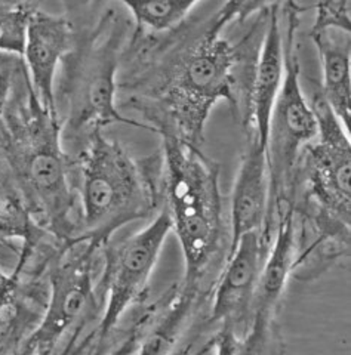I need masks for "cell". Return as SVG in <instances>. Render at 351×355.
Segmentation results:
<instances>
[{
  "instance_id": "obj_1",
  "label": "cell",
  "mask_w": 351,
  "mask_h": 355,
  "mask_svg": "<svg viewBox=\"0 0 351 355\" xmlns=\"http://www.w3.org/2000/svg\"><path fill=\"white\" fill-rule=\"evenodd\" d=\"M0 182L19 197L35 224L61 244L80 231V203L62 151L61 121L49 114L27 85L26 99L10 98L3 116Z\"/></svg>"
},
{
  "instance_id": "obj_2",
  "label": "cell",
  "mask_w": 351,
  "mask_h": 355,
  "mask_svg": "<svg viewBox=\"0 0 351 355\" xmlns=\"http://www.w3.org/2000/svg\"><path fill=\"white\" fill-rule=\"evenodd\" d=\"M267 3L230 2L206 26L202 36L175 65L171 79L163 83L157 104L134 101V108L151 121V130L166 128L191 146L200 147L206 120L214 105L225 99L239 108L236 46L223 37L224 27L234 19H243Z\"/></svg>"
},
{
  "instance_id": "obj_3",
  "label": "cell",
  "mask_w": 351,
  "mask_h": 355,
  "mask_svg": "<svg viewBox=\"0 0 351 355\" xmlns=\"http://www.w3.org/2000/svg\"><path fill=\"white\" fill-rule=\"evenodd\" d=\"M163 142L162 191L184 257L182 286L202 292L224 248L219 166L200 147L166 128L156 130Z\"/></svg>"
},
{
  "instance_id": "obj_4",
  "label": "cell",
  "mask_w": 351,
  "mask_h": 355,
  "mask_svg": "<svg viewBox=\"0 0 351 355\" xmlns=\"http://www.w3.org/2000/svg\"><path fill=\"white\" fill-rule=\"evenodd\" d=\"M80 231L76 240L105 246L129 222L153 215L162 188L117 141L95 129L79 155Z\"/></svg>"
},
{
  "instance_id": "obj_5",
  "label": "cell",
  "mask_w": 351,
  "mask_h": 355,
  "mask_svg": "<svg viewBox=\"0 0 351 355\" xmlns=\"http://www.w3.org/2000/svg\"><path fill=\"white\" fill-rule=\"evenodd\" d=\"M129 35V22L108 8L95 27L76 35L73 51L61 62L60 94L65 104L62 138H85L114 123L150 129L120 114L116 105L117 70Z\"/></svg>"
},
{
  "instance_id": "obj_6",
  "label": "cell",
  "mask_w": 351,
  "mask_h": 355,
  "mask_svg": "<svg viewBox=\"0 0 351 355\" xmlns=\"http://www.w3.org/2000/svg\"><path fill=\"white\" fill-rule=\"evenodd\" d=\"M288 28L284 31V74L268 125L267 163L271 188V222L282 209L292 206L297 171L302 151L317 138V120L301 87L297 51L300 6L283 5Z\"/></svg>"
},
{
  "instance_id": "obj_7",
  "label": "cell",
  "mask_w": 351,
  "mask_h": 355,
  "mask_svg": "<svg viewBox=\"0 0 351 355\" xmlns=\"http://www.w3.org/2000/svg\"><path fill=\"white\" fill-rule=\"evenodd\" d=\"M317 120V138L300 159L297 182H304L298 215L350 228L351 218V150L348 130L336 119L319 89L310 104ZM297 185V184H295Z\"/></svg>"
},
{
  "instance_id": "obj_8",
  "label": "cell",
  "mask_w": 351,
  "mask_h": 355,
  "mask_svg": "<svg viewBox=\"0 0 351 355\" xmlns=\"http://www.w3.org/2000/svg\"><path fill=\"white\" fill-rule=\"evenodd\" d=\"M101 249L89 240L64 244L48 274L46 306L18 355H55L65 336L79 333L94 317V265Z\"/></svg>"
},
{
  "instance_id": "obj_9",
  "label": "cell",
  "mask_w": 351,
  "mask_h": 355,
  "mask_svg": "<svg viewBox=\"0 0 351 355\" xmlns=\"http://www.w3.org/2000/svg\"><path fill=\"white\" fill-rule=\"evenodd\" d=\"M172 222L162 210L150 224L116 246H103L104 272L100 286L104 288V311L96 329V345L110 338L126 311L146 295L153 270L169 232Z\"/></svg>"
},
{
  "instance_id": "obj_10",
  "label": "cell",
  "mask_w": 351,
  "mask_h": 355,
  "mask_svg": "<svg viewBox=\"0 0 351 355\" xmlns=\"http://www.w3.org/2000/svg\"><path fill=\"white\" fill-rule=\"evenodd\" d=\"M270 243L262 232H248L230 248L223 271L214 284L207 324L218 329L232 327L246 336Z\"/></svg>"
},
{
  "instance_id": "obj_11",
  "label": "cell",
  "mask_w": 351,
  "mask_h": 355,
  "mask_svg": "<svg viewBox=\"0 0 351 355\" xmlns=\"http://www.w3.org/2000/svg\"><path fill=\"white\" fill-rule=\"evenodd\" d=\"M297 240V215L295 207L288 206L276 215L274 231L267 257L262 265L246 343L252 355H259L270 335L274 317L286 288L295 261Z\"/></svg>"
},
{
  "instance_id": "obj_12",
  "label": "cell",
  "mask_w": 351,
  "mask_h": 355,
  "mask_svg": "<svg viewBox=\"0 0 351 355\" xmlns=\"http://www.w3.org/2000/svg\"><path fill=\"white\" fill-rule=\"evenodd\" d=\"M76 43L74 27L62 15L48 14L39 8L33 12L23 52L24 70L33 94L49 114L58 117L55 79L64 58Z\"/></svg>"
},
{
  "instance_id": "obj_13",
  "label": "cell",
  "mask_w": 351,
  "mask_h": 355,
  "mask_svg": "<svg viewBox=\"0 0 351 355\" xmlns=\"http://www.w3.org/2000/svg\"><path fill=\"white\" fill-rule=\"evenodd\" d=\"M273 230L267 147L250 133L232 194L230 248L248 232H262L271 241Z\"/></svg>"
},
{
  "instance_id": "obj_14",
  "label": "cell",
  "mask_w": 351,
  "mask_h": 355,
  "mask_svg": "<svg viewBox=\"0 0 351 355\" xmlns=\"http://www.w3.org/2000/svg\"><path fill=\"white\" fill-rule=\"evenodd\" d=\"M280 3H270L267 26L262 39L258 62L252 76L245 123L250 133L267 147L270 117L284 74V39L280 24Z\"/></svg>"
},
{
  "instance_id": "obj_15",
  "label": "cell",
  "mask_w": 351,
  "mask_h": 355,
  "mask_svg": "<svg viewBox=\"0 0 351 355\" xmlns=\"http://www.w3.org/2000/svg\"><path fill=\"white\" fill-rule=\"evenodd\" d=\"M202 292L180 286L162 305H155L142 333L135 355H172L190 326Z\"/></svg>"
},
{
  "instance_id": "obj_16",
  "label": "cell",
  "mask_w": 351,
  "mask_h": 355,
  "mask_svg": "<svg viewBox=\"0 0 351 355\" xmlns=\"http://www.w3.org/2000/svg\"><path fill=\"white\" fill-rule=\"evenodd\" d=\"M314 46L319 51L323 82L319 89L326 104L336 119L350 130L351 119V42L350 33L338 30L310 31Z\"/></svg>"
},
{
  "instance_id": "obj_17",
  "label": "cell",
  "mask_w": 351,
  "mask_h": 355,
  "mask_svg": "<svg viewBox=\"0 0 351 355\" xmlns=\"http://www.w3.org/2000/svg\"><path fill=\"white\" fill-rule=\"evenodd\" d=\"M196 0H153V2H120L132 18L138 33L160 35L181 26L196 6Z\"/></svg>"
},
{
  "instance_id": "obj_18",
  "label": "cell",
  "mask_w": 351,
  "mask_h": 355,
  "mask_svg": "<svg viewBox=\"0 0 351 355\" xmlns=\"http://www.w3.org/2000/svg\"><path fill=\"white\" fill-rule=\"evenodd\" d=\"M37 8L31 2H0V53L23 57L28 21Z\"/></svg>"
},
{
  "instance_id": "obj_19",
  "label": "cell",
  "mask_w": 351,
  "mask_h": 355,
  "mask_svg": "<svg viewBox=\"0 0 351 355\" xmlns=\"http://www.w3.org/2000/svg\"><path fill=\"white\" fill-rule=\"evenodd\" d=\"M316 19L311 31L338 30L350 33L351 28V2H320L316 6Z\"/></svg>"
},
{
  "instance_id": "obj_20",
  "label": "cell",
  "mask_w": 351,
  "mask_h": 355,
  "mask_svg": "<svg viewBox=\"0 0 351 355\" xmlns=\"http://www.w3.org/2000/svg\"><path fill=\"white\" fill-rule=\"evenodd\" d=\"M21 73H23L21 58L0 53V121H2L10 98L14 95L17 77Z\"/></svg>"
},
{
  "instance_id": "obj_21",
  "label": "cell",
  "mask_w": 351,
  "mask_h": 355,
  "mask_svg": "<svg viewBox=\"0 0 351 355\" xmlns=\"http://www.w3.org/2000/svg\"><path fill=\"white\" fill-rule=\"evenodd\" d=\"M215 355H252L245 336L232 327H219L211 338Z\"/></svg>"
},
{
  "instance_id": "obj_22",
  "label": "cell",
  "mask_w": 351,
  "mask_h": 355,
  "mask_svg": "<svg viewBox=\"0 0 351 355\" xmlns=\"http://www.w3.org/2000/svg\"><path fill=\"white\" fill-rule=\"evenodd\" d=\"M150 314L151 306L134 321V324L130 326V329L125 333L123 339L120 340V345H116L107 355H135Z\"/></svg>"
},
{
  "instance_id": "obj_23",
  "label": "cell",
  "mask_w": 351,
  "mask_h": 355,
  "mask_svg": "<svg viewBox=\"0 0 351 355\" xmlns=\"http://www.w3.org/2000/svg\"><path fill=\"white\" fill-rule=\"evenodd\" d=\"M17 284H18V272L17 271L12 277H8L2 271H0V308L14 304Z\"/></svg>"
},
{
  "instance_id": "obj_24",
  "label": "cell",
  "mask_w": 351,
  "mask_h": 355,
  "mask_svg": "<svg viewBox=\"0 0 351 355\" xmlns=\"http://www.w3.org/2000/svg\"><path fill=\"white\" fill-rule=\"evenodd\" d=\"M212 349V339H207L202 343L200 348H197L194 343H187L181 348H178L172 355H205Z\"/></svg>"
}]
</instances>
